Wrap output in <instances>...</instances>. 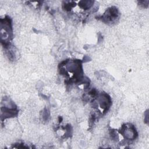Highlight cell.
Segmentation results:
<instances>
[{
    "instance_id": "cell-1",
    "label": "cell",
    "mask_w": 149,
    "mask_h": 149,
    "mask_svg": "<svg viewBox=\"0 0 149 149\" xmlns=\"http://www.w3.org/2000/svg\"><path fill=\"white\" fill-rule=\"evenodd\" d=\"M1 44L6 51L10 49L11 42L13 38V29L12 19L8 16L1 19Z\"/></svg>"
},
{
    "instance_id": "cell-2",
    "label": "cell",
    "mask_w": 149,
    "mask_h": 149,
    "mask_svg": "<svg viewBox=\"0 0 149 149\" xmlns=\"http://www.w3.org/2000/svg\"><path fill=\"white\" fill-rule=\"evenodd\" d=\"M119 16L120 13L118 9L116 6H111L107 9L102 15L96 18L106 24H112L119 19Z\"/></svg>"
},
{
    "instance_id": "cell-3",
    "label": "cell",
    "mask_w": 149,
    "mask_h": 149,
    "mask_svg": "<svg viewBox=\"0 0 149 149\" xmlns=\"http://www.w3.org/2000/svg\"><path fill=\"white\" fill-rule=\"evenodd\" d=\"M118 132L127 140H134L138 136L135 126L132 123L123 124Z\"/></svg>"
},
{
    "instance_id": "cell-4",
    "label": "cell",
    "mask_w": 149,
    "mask_h": 149,
    "mask_svg": "<svg viewBox=\"0 0 149 149\" xmlns=\"http://www.w3.org/2000/svg\"><path fill=\"white\" fill-rule=\"evenodd\" d=\"M96 98L98 101L97 103H98L100 107L103 110V114H105L108 111L112 104L110 96L105 93H101L100 94H98Z\"/></svg>"
},
{
    "instance_id": "cell-5",
    "label": "cell",
    "mask_w": 149,
    "mask_h": 149,
    "mask_svg": "<svg viewBox=\"0 0 149 149\" xmlns=\"http://www.w3.org/2000/svg\"><path fill=\"white\" fill-rule=\"evenodd\" d=\"M1 120H3L6 118H13L17 115L19 110L17 108V107L13 103L10 107H6L5 105L4 107L2 106L1 108Z\"/></svg>"
},
{
    "instance_id": "cell-6",
    "label": "cell",
    "mask_w": 149,
    "mask_h": 149,
    "mask_svg": "<svg viewBox=\"0 0 149 149\" xmlns=\"http://www.w3.org/2000/svg\"><path fill=\"white\" fill-rule=\"evenodd\" d=\"M94 2L93 1H80L79 2V6L80 8L86 10L91 8Z\"/></svg>"
},
{
    "instance_id": "cell-7",
    "label": "cell",
    "mask_w": 149,
    "mask_h": 149,
    "mask_svg": "<svg viewBox=\"0 0 149 149\" xmlns=\"http://www.w3.org/2000/svg\"><path fill=\"white\" fill-rule=\"evenodd\" d=\"M75 6V2L73 1H63L62 8L65 11H70L71 9Z\"/></svg>"
},
{
    "instance_id": "cell-8",
    "label": "cell",
    "mask_w": 149,
    "mask_h": 149,
    "mask_svg": "<svg viewBox=\"0 0 149 149\" xmlns=\"http://www.w3.org/2000/svg\"><path fill=\"white\" fill-rule=\"evenodd\" d=\"M148 1H139V3L140 4V6H141L142 7L144 8H148Z\"/></svg>"
}]
</instances>
